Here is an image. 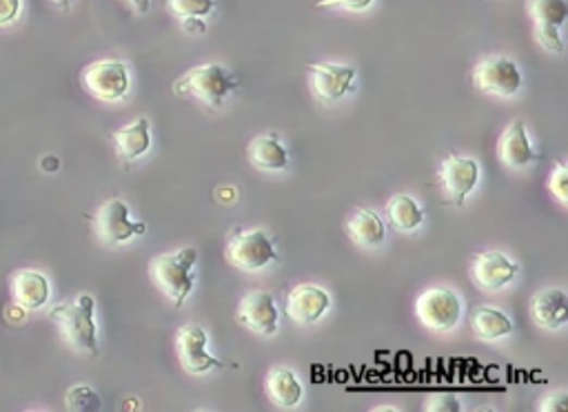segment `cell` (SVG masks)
<instances>
[{
  "label": "cell",
  "mask_w": 568,
  "mask_h": 412,
  "mask_svg": "<svg viewBox=\"0 0 568 412\" xmlns=\"http://www.w3.org/2000/svg\"><path fill=\"white\" fill-rule=\"evenodd\" d=\"M422 410H429V412H460L462 410V403L453 397V395H446V392H437V395H431Z\"/></svg>",
  "instance_id": "obj_28"
},
{
  "label": "cell",
  "mask_w": 568,
  "mask_h": 412,
  "mask_svg": "<svg viewBox=\"0 0 568 412\" xmlns=\"http://www.w3.org/2000/svg\"><path fill=\"white\" fill-rule=\"evenodd\" d=\"M480 183V162L450 153L437 171V185L453 207H465Z\"/></svg>",
  "instance_id": "obj_7"
},
{
  "label": "cell",
  "mask_w": 568,
  "mask_h": 412,
  "mask_svg": "<svg viewBox=\"0 0 568 412\" xmlns=\"http://www.w3.org/2000/svg\"><path fill=\"white\" fill-rule=\"evenodd\" d=\"M42 168L49 171V173L59 171V160H55V158H45V160H42Z\"/></svg>",
  "instance_id": "obj_33"
},
{
  "label": "cell",
  "mask_w": 568,
  "mask_h": 412,
  "mask_svg": "<svg viewBox=\"0 0 568 412\" xmlns=\"http://www.w3.org/2000/svg\"><path fill=\"white\" fill-rule=\"evenodd\" d=\"M471 83L480 93L514 98L522 89V72L506 55H489L473 67Z\"/></svg>",
  "instance_id": "obj_6"
},
{
  "label": "cell",
  "mask_w": 568,
  "mask_h": 412,
  "mask_svg": "<svg viewBox=\"0 0 568 412\" xmlns=\"http://www.w3.org/2000/svg\"><path fill=\"white\" fill-rule=\"evenodd\" d=\"M548 191L559 204H568V168L564 162L555 164L548 178Z\"/></svg>",
  "instance_id": "obj_27"
},
{
  "label": "cell",
  "mask_w": 568,
  "mask_h": 412,
  "mask_svg": "<svg viewBox=\"0 0 568 412\" xmlns=\"http://www.w3.org/2000/svg\"><path fill=\"white\" fill-rule=\"evenodd\" d=\"M65 405H67V410H74V412H94V410H100V397L89 386L81 384V386H74L67 390Z\"/></svg>",
  "instance_id": "obj_26"
},
{
  "label": "cell",
  "mask_w": 568,
  "mask_h": 412,
  "mask_svg": "<svg viewBox=\"0 0 568 412\" xmlns=\"http://www.w3.org/2000/svg\"><path fill=\"white\" fill-rule=\"evenodd\" d=\"M132 3H134L136 12H140V14H147L151 8V0H132Z\"/></svg>",
  "instance_id": "obj_32"
},
{
  "label": "cell",
  "mask_w": 568,
  "mask_h": 412,
  "mask_svg": "<svg viewBox=\"0 0 568 412\" xmlns=\"http://www.w3.org/2000/svg\"><path fill=\"white\" fill-rule=\"evenodd\" d=\"M518 271H520L518 264L510 262L508 255H504L499 251H484L473 260L471 277H473L476 286L493 292L514 282Z\"/></svg>",
  "instance_id": "obj_15"
},
{
  "label": "cell",
  "mask_w": 568,
  "mask_h": 412,
  "mask_svg": "<svg viewBox=\"0 0 568 412\" xmlns=\"http://www.w3.org/2000/svg\"><path fill=\"white\" fill-rule=\"evenodd\" d=\"M249 162L260 171H282L289 164V151L282 147L277 134L258 136L249 142L247 149Z\"/></svg>",
  "instance_id": "obj_22"
},
{
  "label": "cell",
  "mask_w": 568,
  "mask_h": 412,
  "mask_svg": "<svg viewBox=\"0 0 568 412\" xmlns=\"http://www.w3.org/2000/svg\"><path fill=\"white\" fill-rule=\"evenodd\" d=\"M94 226L98 238L109 247L125 245L132 238H136V235L147 233V224L132 220L129 207L123 200L104 202L94 217Z\"/></svg>",
  "instance_id": "obj_9"
},
{
  "label": "cell",
  "mask_w": 568,
  "mask_h": 412,
  "mask_svg": "<svg viewBox=\"0 0 568 412\" xmlns=\"http://www.w3.org/2000/svg\"><path fill=\"white\" fill-rule=\"evenodd\" d=\"M531 315L538 326L559 330L568 322V298L561 288H544L531 302Z\"/></svg>",
  "instance_id": "obj_18"
},
{
  "label": "cell",
  "mask_w": 568,
  "mask_h": 412,
  "mask_svg": "<svg viewBox=\"0 0 568 412\" xmlns=\"http://www.w3.org/2000/svg\"><path fill=\"white\" fill-rule=\"evenodd\" d=\"M309 83L311 91L320 102H335L345 93L354 91L356 70L349 65H333V63H309Z\"/></svg>",
  "instance_id": "obj_11"
},
{
  "label": "cell",
  "mask_w": 568,
  "mask_h": 412,
  "mask_svg": "<svg viewBox=\"0 0 568 412\" xmlns=\"http://www.w3.org/2000/svg\"><path fill=\"white\" fill-rule=\"evenodd\" d=\"M209 339L200 326H185L176 337V350L183 369L189 375H205L209 371H220L222 362L207 350Z\"/></svg>",
  "instance_id": "obj_12"
},
{
  "label": "cell",
  "mask_w": 568,
  "mask_h": 412,
  "mask_svg": "<svg viewBox=\"0 0 568 412\" xmlns=\"http://www.w3.org/2000/svg\"><path fill=\"white\" fill-rule=\"evenodd\" d=\"M196 262H198V251L192 247H185L174 253L158 255L149 266L153 286L160 292H164V296L174 302L176 309H181L194 292L196 279H194L192 271H194Z\"/></svg>",
  "instance_id": "obj_1"
},
{
  "label": "cell",
  "mask_w": 568,
  "mask_h": 412,
  "mask_svg": "<svg viewBox=\"0 0 568 412\" xmlns=\"http://www.w3.org/2000/svg\"><path fill=\"white\" fill-rule=\"evenodd\" d=\"M400 408H395V405H378V408H373V412H397Z\"/></svg>",
  "instance_id": "obj_35"
},
{
  "label": "cell",
  "mask_w": 568,
  "mask_h": 412,
  "mask_svg": "<svg viewBox=\"0 0 568 412\" xmlns=\"http://www.w3.org/2000/svg\"><path fill=\"white\" fill-rule=\"evenodd\" d=\"M462 300L456 290L433 286L427 288L416 302V315L422 326L433 333H450L462 320Z\"/></svg>",
  "instance_id": "obj_4"
},
{
  "label": "cell",
  "mask_w": 568,
  "mask_h": 412,
  "mask_svg": "<svg viewBox=\"0 0 568 412\" xmlns=\"http://www.w3.org/2000/svg\"><path fill=\"white\" fill-rule=\"evenodd\" d=\"M166 10L176 18H205L215 10V0H166Z\"/></svg>",
  "instance_id": "obj_25"
},
{
  "label": "cell",
  "mask_w": 568,
  "mask_h": 412,
  "mask_svg": "<svg viewBox=\"0 0 568 412\" xmlns=\"http://www.w3.org/2000/svg\"><path fill=\"white\" fill-rule=\"evenodd\" d=\"M497 155H499L502 164L510 171L529 168L540 160V155L533 151V147L529 142V134H527V127L522 121L510 123L504 129L499 145H497Z\"/></svg>",
  "instance_id": "obj_16"
},
{
  "label": "cell",
  "mask_w": 568,
  "mask_h": 412,
  "mask_svg": "<svg viewBox=\"0 0 568 412\" xmlns=\"http://www.w3.org/2000/svg\"><path fill=\"white\" fill-rule=\"evenodd\" d=\"M527 10L535 25V36L540 45L548 51L564 53L561 27L568 21L566 0H527Z\"/></svg>",
  "instance_id": "obj_10"
},
{
  "label": "cell",
  "mask_w": 568,
  "mask_h": 412,
  "mask_svg": "<svg viewBox=\"0 0 568 412\" xmlns=\"http://www.w3.org/2000/svg\"><path fill=\"white\" fill-rule=\"evenodd\" d=\"M230 264H234L240 271L256 273L267 269L269 264H275L277 251L269 238V233L262 228H247V230H236L230 242H226L224 251Z\"/></svg>",
  "instance_id": "obj_5"
},
{
  "label": "cell",
  "mask_w": 568,
  "mask_h": 412,
  "mask_svg": "<svg viewBox=\"0 0 568 412\" xmlns=\"http://www.w3.org/2000/svg\"><path fill=\"white\" fill-rule=\"evenodd\" d=\"M267 392H269V399L273 401V405H277L282 410L296 408L302 401V397H305L302 382L289 369H273L269 373V377H267Z\"/></svg>",
  "instance_id": "obj_21"
},
{
  "label": "cell",
  "mask_w": 568,
  "mask_h": 412,
  "mask_svg": "<svg viewBox=\"0 0 568 412\" xmlns=\"http://www.w3.org/2000/svg\"><path fill=\"white\" fill-rule=\"evenodd\" d=\"M386 222L403 230V233H411L416 228L422 226L424 222V211L420 209V204L409 198V196H393L386 204Z\"/></svg>",
  "instance_id": "obj_24"
},
{
  "label": "cell",
  "mask_w": 568,
  "mask_h": 412,
  "mask_svg": "<svg viewBox=\"0 0 568 412\" xmlns=\"http://www.w3.org/2000/svg\"><path fill=\"white\" fill-rule=\"evenodd\" d=\"M49 296L51 286L45 273L25 269L12 277V298L21 311H40L49 302Z\"/></svg>",
  "instance_id": "obj_17"
},
{
  "label": "cell",
  "mask_w": 568,
  "mask_h": 412,
  "mask_svg": "<svg viewBox=\"0 0 568 412\" xmlns=\"http://www.w3.org/2000/svg\"><path fill=\"white\" fill-rule=\"evenodd\" d=\"M347 233L356 245H360L365 249H375L386 238V226L378 213H373L365 207H358L351 213V217L347 220Z\"/></svg>",
  "instance_id": "obj_20"
},
{
  "label": "cell",
  "mask_w": 568,
  "mask_h": 412,
  "mask_svg": "<svg viewBox=\"0 0 568 412\" xmlns=\"http://www.w3.org/2000/svg\"><path fill=\"white\" fill-rule=\"evenodd\" d=\"M471 328H473L476 337L484 339V341H495V339L508 337L516 330V326L508 320V315H504L499 309H493V307H478L476 313L471 315Z\"/></svg>",
  "instance_id": "obj_23"
},
{
  "label": "cell",
  "mask_w": 568,
  "mask_h": 412,
  "mask_svg": "<svg viewBox=\"0 0 568 412\" xmlns=\"http://www.w3.org/2000/svg\"><path fill=\"white\" fill-rule=\"evenodd\" d=\"M329 307H331V296L322 286L300 284L287 296V302H284V315L300 326H307L320 322L329 311Z\"/></svg>",
  "instance_id": "obj_13"
},
{
  "label": "cell",
  "mask_w": 568,
  "mask_h": 412,
  "mask_svg": "<svg viewBox=\"0 0 568 412\" xmlns=\"http://www.w3.org/2000/svg\"><path fill=\"white\" fill-rule=\"evenodd\" d=\"M55 5H59L63 12H70V8H72V0H53Z\"/></svg>",
  "instance_id": "obj_34"
},
{
  "label": "cell",
  "mask_w": 568,
  "mask_h": 412,
  "mask_svg": "<svg viewBox=\"0 0 568 412\" xmlns=\"http://www.w3.org/2000/svg\"><path fill=\"white\" fill-rule=\"evenodd\" d=\"M83 87L102 102H116L129 91V67L123 61H96L85 67Z\"/></svg>",
  "instance_id": "obj_8"
},
{
  "label": "cell",
  "mask_w": 568,
  "mask_h": 412,
  "mask_svg": "<svg viewBox=\"0 0 568 412\" xmlns=\"http://www.w3.org/2000/svg\"><path fill=\"white\" fill-rule=\"evenodd\" d=\"M23 10V0H0V27L12 25Z\"/></svg>",
  "instance_id": "obj_30"
},
{
  "label": "cell",
  "mask_w": 568,
  "mask_h": 412,
  "mask_svg": "<svg viewBox=\"0 0 568 412\" xmlns=\"http://www.w3.org/2000/svg\"><path fill=\"white\" fill-rule=\"evenodd\" d=\"M277 317L280 311L275 307L273 296L267 290H249L238 307L240 326L264 337L277 333Z\"/></svg>",
  "instance_id": "obj_14"
},
{
  "label": "cell",
  "mask_w": 568,
  "mask_h": 412,
  "mask_svg": "<svg viewBox=\"0 0 568 412\" xmlns=\"http://www.w3.org/2000/svg\"><path fill=\"white\" fill-rule=\"evenodd\" d=\"M568 405V392L559 390V392H553L548 397H544V401L540 403V412H557V410H566Z\"/></svg>",
  "instance_id": "obj_31"
},
{
  "label": "cell",
  "mask_w": 568,
  "mask_h": 412,
  "mask_svg": "<svg viewBox=\"0 0 568 412\" xmlns=\"http://www.w3.org/2000/svg\"><path fill=\"white\" fill-rule=\"evenodd\" d=\"M238 80L232 72H226L220 63H207L192 72H187L176 85L174 91L178 96L196 98L198 102L207 104L209 109H220L226 98L234 93Z\"/></svg>",
  "instance_id": "obj_3"
},
{
  "label": "cell",
  "mask_w": 568,
  "mask_h": 412,
  "mask_svg": "<svg viewBox=\"0 0 568 412\" xmlns=\"http://www.w3.org/2000/svg\"><path fill=\"white\" fill-rule=\"evenodd\" d=\"M96 302L91 296H78L72 302L53 307L49 313L51 322L61 328V335L76 350L98 355V326H96Z\"/></svg>",
  "instance_id": "obj_2"
},
{
  "label": "cell",
  "mask_w": 568,
  "mask_h": 412,
  "mask_svg": "<svg viewBox=\"0 0 568 412\" xmlns=\"http://www.w3.org/2000/svg\"><path fill=\"white\" fill-rule=\"evenodd\" d=\"M373 5V0H316V8H339L349 12H365Z\"/></svg>",
  "instance_id": "obj_29"
},
{
  "label": "cell",
  "mask_w": 568,
  "mask_h": 412,
  "mask_svg": "<svg viewBox=\"0 0 568 412\" xmlns=\"http://www.w3.org/2000/svg\"><path fill=\"white\" fill-rule=\"evenodd\" d=\"M113 147L125 162L140 160L151 147V125L147 117H136L132 125L113 134Z\"/></svg>",
  "instance_id": "obj_19"
}]
</instances>
